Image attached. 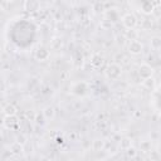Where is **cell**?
<instances>
[{"instance_id":"1","label":"cell","mask_w":161,"mask_h":161,"mask_svg":"<svg viewBox=\"0 0 161 161\" xmlns=\"http://www.w3.org/2000/svg\"><path fill=\"white\" fill-rule=\"evenodd\" d=\"M122 21L127 28H132V27H135V24H136V18H135V15H132V14H126V15L123 17Z\"/></svg>"},{"instance_id":"2","label":"cell","mask_w":161,"mask_h":161,"mask_svg":"<svg viewBox=\"0 0 161 161\" xmlns=\"http://www.w3.org/2000/svg\"><path fill=\"white\" fill-rule=\"evenodd\" d=\"M141 49H142V45H141L138 42H132V43L130 44V52L133 53V54L140 53Z\"/></svg>"},{"instance_id":"3","label":"cell","mask_w":161,"mask_h":161,"mask_svg":"<svg viewBox=\"0 0 161 161\" xmlns=\"http://www.w3.org/2000/svg\"><path fill=\"white\" fill-rule=\"evenodd\" d=\"M5 113H6L8 116H14V115L17 113V108L14 107V106H12V105H10V106H6V107H5Z\"/></svg>"},{"instance_id":"4","label":"cell","mask_w":161,"mask_h":161,"mask_svg":"<svg viewBox=\"0 0 161 161\" xmlns=\"http://www.w3.org/2000/svg\"><path fill=\"white\" fill-rule=\"evenodd\" d=\"M127 153H129V156H131V155L133 156L136 152H135V149H129V152H127Z\"/></svg>"}]
</instances>
